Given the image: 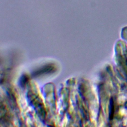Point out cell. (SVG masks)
<instances>
[{
    "instance_id": "1",
    "label": "cell",
    "mask_w": 127,
    "mask_h": 127,
    "mask_svg": "<svg viewBox=\"0 0 127 127\" xmlns=\"http://www.w3.org/2000/svg\"><path fill=\"white\" fill-rule=\"evenodd\" d=\"M56 71V67L53 64H46L40 68L37 69L31 73L32 77H38L46 74L51 73Z\"/></svg>"
}]
</instances>
